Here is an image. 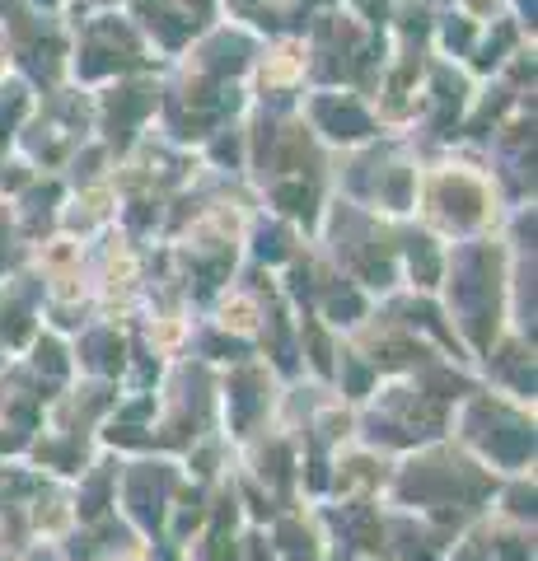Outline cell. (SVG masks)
I'll use <instances>...</instances> for the list:
<instances>
[{
  "mask_svg": "<svg viewBox=\"0 0 538 561\" xmlns=\"http://www.w3.org/2000/svg\"><path fill=\"white\" fill-rule=\"evenodd\" d=\"M0 332H10V337H24V318L10 314V323H0Z\"/></svg>",
  "mask_w": 538,
  "mask_h": 561,
  "instance_id": "8",
  "label": "cell"
},
{
  "mask_svg": "<svg viewBox=\"0 0 538 561\" xmlns=\"http://www.w3.org/2000/svg\"><path fill=\"white\" fill-rule=\"evenodd\" d=\"M450 43H459V47L468 43V24H454V29H450Z\"/></svg>",
  "mask_w": 538,
  "mask_h": 561,
  "instance_id": "9",
  "label": "cell"
},
{
  "mask_svg": "<svg viewBox=\"0 0 538 561\" xmlns=\"http://www.w3.org/2000/svg\"><path fill=\"white\" fill-rule=\"evenodd\" d=\"M412 272H417V281H422V286H431V281H436V253H431V244H426V239H412Z\"/></svg>",
  "mask_w": 538,
  "mask_h": 561,
  "instance_id": "2",
  "label": "cell"
},
{
  "mask_svg": "<svg viewBox=\"0 0 538 561\" xmlns=\"http://www.w3.org/2000/svg\"><path fill=\"white\" fill-rule=\"evenodd\" d=\"M258 253H262V258H281V253H286V248H281V234L277 230H262L258 234Z\"/></svg>",
  "mask_w": 538,
  "mask_h": 561,
  "instance_id": "5",
  "label": "cell"
},
{
  "mask_svg": "<svg viewBox=\"0 0 538 561\" xmlns=\"http://www.w3.org/2000/svg\"><path fill=\"white\" fill-rule=\"evenodd\" d=\"M319 122L333 131L337 141H356V136L370 131V117H365L361 108H351V103H333V99L319 103Z\"/></svg>",
  "mask_w": 538,
  "mask_h": 561,
  "instance_id": "1",
  "label": "cell"
},
{
  "mask_svg": "<svg viewBox=\"0 0 538 561\" xmlns=\"http://www.w3.org/2000/svg\"><path fill=\"white\" fill-rule=\"evenodd\" d=\"M38 365H47V374H61V351L47 342L43 351H38Z\"/></svg>",
  "mask_w": 538,
  "mask_h": 561,
  "instance_id": "7",
  "label": "cell"
},
{
  "mask_svg": "<svg viewBox=\"0 0 538 561\" xmlns=\"http://www.w3.org/2000/svg\"><path fill=\"white\" fill-rule=\"evenodd\" d=\"M277 202L286 206V211H305L309 216V192L305 187H277Z\"/></svg>",
  "mask_w": 538,
  "mask_h": 561,
  "instance_id": "3",
  "label": "cell"
},
{
  "mask_svg": "<svg viewBox=\"0 0 538 561\" xmlns=\"http://www.w3.org/2000/svg\"><path fill=\"white\" fill-rule=\"evenodd\" d=\"M216 66H220V71H239V66H244V47H239V43H220L216 47Z\"/></svg>",
  "mask_w": 538,
  "mask_h": 561,
  "instance_id": "4",
  "label": "cell"
},
{
  "mask_svg": "<svg viewBox=\"0 0 538 561\" xmlns=\"http://www.w3.org/2000/svg\"><path fill=\"white\" fill-rule=\"evenodd\" d=\"M333 314H337V318L361 314V300H356V295H337V300H333Z\"/></svg>",
  "mask_w": 538,
  "mask_h": 561,
  "instance_id": "6",
  "label": "cell"
}]
</instances>
